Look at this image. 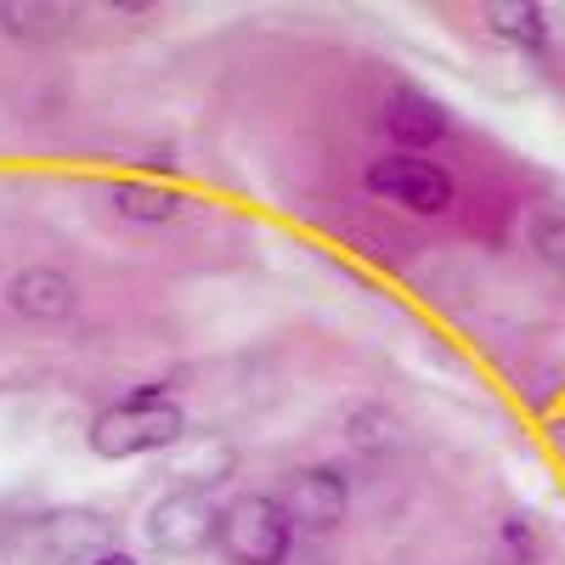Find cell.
<instances>
[{
	"label": "cell",
	"instance_id": "7",
	"mask_svg": "<svg viewBox=\"0 0 565 565\" xmlns=\"http://www.w3.org/2000/svg\"><path fill=\"white\" fill-rule=\"evenodd\" d=\"M380 125L396 141V153H424L430 141L447 136L452 119H447V108L436 97H424V90H396V97L385 103V114H380Z\"/></svg>",
	"mask_w": 565,
	"mask_h": 565
},
{
	"label": "cell",
	"instance_id": "3",
	"mask_svg": "<svg viewBox=\"0 0 565 565\" xmlns=\"http://www.w3.org/2000/svg\"><path fill=\"white\" fill-rule=\"evenodd\" d=\"M362 186L407 215H447L458 204V181L424 153H385L362 170Z\"/></svg>",
	"mask_w": 565,
	"mask_h": 565
},
{
	"label": "cell",
	"instance_id": "5",
	"mask_svg": "<svg viewBox=\"0 0 565 565\" xmlns=\"http://www.w3.org/2000/svg\"><path fill=\"white\" fill-rule=\"evenodd\" d=\"M277 503L289 509L295 526H306V532H334L345 514H351V487H345V476H334V469L311 463V469H295V476L282 481V498H277Z\"/></svg>",
	"mask_w": 565,
	"mask_h": 565
},
{
	"label": "cell",
	"instance_id": "10",
	"mask_svg": "<svg viewBox=\"0 0 565 565\" xmlns=\"http://www.w3.org/2000/svg\"><path fill=\"white\" fill-rule=\"evenodd\" d=\"M487 23L509 45H521L526 57H543L548 52V12L532 7V0H498V7H487Z\"/></svg>",
	"mask_w": 565,
	"mask_h": 565
},
{
	"label": "cell",
	"instance_id": "11",
	"mask_svg": "<svg viewBox=\"0 0 565 565\" xmlns=\"http://www.w3.org/2000/svg\"><path fill=\"white\" fill-rule=\"evenodd\" d=\"M503 543L514 548V559H521V565H532V559H537V543H532L526 521H503Z\"/></svg>",
	"mask_w": 565,
	"mask_h": 565
},
{
	"label": "cell",
	"instance_id": "8",
	"mask_svg": "<svg viewBox=\"0 0 565 565\" xmlns=\"http://www.w3.org/2000/svg\"><path fill=\"white\" fill-rule=\"evenodd\" d=\"M114 543V526L103 521V514H90V509H63L45 521V554H52L57 565H90V559H103Z\"/></svg>",
	"mask_w": 565,
	"mask_h": 565
},
{
	"label": "cell",
	"instance_id": "2",
	"mask_svg": "<svg viewBox=\"0 0 565 565\" xmlns=\"http://www.w3.org/2000/svg\"><path fill=\"white\" fill-rule=\"evenodd\" d=\"M215 543L226 554V565H282L295 548V521L289 509L266 492H244L221 509Z\"/></svg>",
	"mask_w": 565,
	"mask_h": 565
},
{
	"label": "cell",
	"instance_id": "6",
	"mask_svg": "<svg viewBox=\"0 0 565 565\" xmlns=\"http://www.w3.org/2000/svg\"><path fill=\"white\" fill-rule=\"evenodd\" d=\"M7 295L29 322H68L79 311V282L63 266H23Z\"/></svg>",
	"mask_w": 565,
	"mask_h": 565
},
{
	"label": "cell",
	"instance_id": "9",
	"mask_svg": "<svg viewBox=\"0 0 565 565\" xmlns=\"http://www.w3.org/2000/svg\"><path fill=\"white\" fill-rule=\"evenodd\" d=\"M108 204H114V215H125V221H136V226H170V221L186 210V199L175 193V186L148 181V175L108 181Z\"/></svg>",
	"mask_w": 565,
	"mask_h": 565
},
{
	"label": "cell",
	"instance_id": "4",
	"mask_svg": "<svg viewBox=\"0 0 565 565\" xmlns=\"http://www.w3.org/2000/svg\"><path fill=\"white\" fill-rule=\"evenodd\" d=\"M215 526H221V509H215V492L186 481V487H170L153 509H148V543L170 559H193L215 543Z\"/></svg>",
	"mask_w": 565,
	"mask_h": 565
},
{
	"label": "cell",
	"instance_id": "1",
	"mask_svg": "<svg viewBox=\"0 0 565 565\" xmlns=\"http://www.w3.org/2000/svg\"><path fill=\"white\" fill-rule=\"evenodd\" d=\"M181 436H186V413H181V402H175L164 385L130 391L125 402L103 407L97 418H90V430H85L90 452L114 458V463L148 458V452H170Z\"/></svg>",
	"mask_w": 565,
	"mask_h": 565
},
{
	"label": "cell",
	"instance_id": "12",
	"mask_svg": "<svg viewBox=\"0 0 565 565\" xmlns=\"http://www.w3.org/2000/svg\"><path fill=\"white\" fill-rule=\"evenodd\" d=\"M90 565H141V559H136V554H125V548H108L103 559H90Z\"/></svg>",
	"mask_w": 565,
	"mask_h": 565
}]
</instances>
